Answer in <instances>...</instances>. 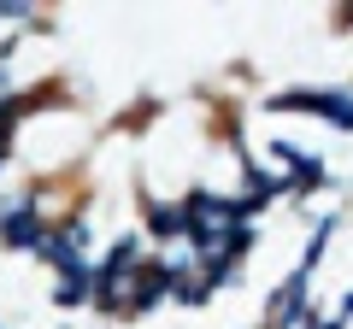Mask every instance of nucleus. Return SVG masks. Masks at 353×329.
I'll return each mask as SVG.
<instances>
[{"label": "nucleus", "mask_w": 353, "mask_h": 329, "mask_svg": "<svg viewBox=\"0 0 353 329\" xmlns=\"http://www.w3.org/2000/svg\"><path fill=\"white\" fill-rule=\"evenodd\" d=\"M330 317H336L341 329H353V288H341V300H336V312H330Z\"/></svg>", "instance_id": "nucleus-3"}, {"label": "nucleus", "mask_w": 353, "mask_h": 329, "mask_svg": "<svg viewBox=\"0 0 353 329\" xmlns=\"http://www.w3.org/2000/svg\"><path fill=\"white\" fill-rule=\"evenodd\" d=\"M259 112L306 118V124H324L330 136H353V83H294V89L271 94Z\"/></svg>", "instance_id": "nucleus-1"}, {"label": "nucleus", "mask_w": 353, "mask_h": 329, "mask_svg": "<svg viewBox=\"0 0 353 329\" xmlns=\"http://www.w3.org/2000/svg\"><path fill=\"white\" fill-rule=\"evenodd\" d=\"M48 235H53V217L36 206V194H0V247L6 253H24L41 259L48 253Z\"/></svg>", "instance_id": "nucleus-2"}, {"label": "nucleus", "mask_w": 353, "mask_h": 329, "mask_svg": "<svg viewBox=\"0 0 353 329\" xmlns=\"http://www.w3.org/2000/svg\"><path fill=\"white\" fill-rule=\"evenodd\" d=\"M101 329H112V323H101Z\"/></svg>", "instance_id": "nucleus-6"}, {"label": "nucleus", "mask_w": 353, "mask_h": 329, "mask_svg": "<svg viewBox=\"0 0 353 329\" xmlns=\"http://www.w3.org/2000/svg\"><path fill=\"white\" fill-rule=\"evenodd\" d=\"M0 329H6V317H0Z\"/></svg>", "instance_id": "nucleus-5"}, {"label": "nucleus", "mask_w": 353, "mask_h": 329, "mask_svg": "<svg viewBox=\"0 0 353 329\" xmlns=\"http://www.w3.org/2000/svg\"><path fill=\"white\" fill-rule=\"evenodd\" d=\"M341 30H353V6H341Z\"/></svg>", "instance_id": "nucleus-4"}]
</instances>
